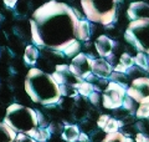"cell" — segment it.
Segmentation results:
<instances>
[{
  "mask_svg": "<svg viewBox=\"0 0 149 142\" xmlns=\"http://www.w3.org/2000/svg\"><path fill=\"white\" fill-rule=\"evenodd\" d=\"M88 135L86 132H81L80 136H78V142H88Z\"/></svg>",
  "mask_w": 149,
  "mask_h": 142,
  "instance_id": "f1b7e54d",
  "label": "cell"
},
{
  "mask_svg": "<svg viewBox=\"0 0 149 142\" xmlns=\"http://www.w3.org/2000/svg\"><path fill=\"white\" fill-rule=\"evenodd\" d=\"M134 64L138 65L139 67H142V69H148L149 66H148V58L146 56V54L144 53H139L136 55V58H134Z\"/></svg>",
  "mask_w": 149,
  "mask_h": 142,
  "instance_id": "ac0fdd59",
  "label": "cell"
},
{
  "mask_svg": "<svg viewBox=\"0 0 149 142\" xmlns=\"http://www.w3.org/2000/svg\"><path fill=\"white\" fill-rule=\"evenodd\" d=\"M120 64L124 65L127 69H130L134 65V59L128 54H122V56H120Z\"/></svg>",
  "mask_w": 149,
  "mask_h": 142,
  "instance_id": "603a6c76",
  "label": "cell"
},
{
  "mask_svg": "<svg viewBox=\"0 0 149 142\" xmlns=\"http://www.w3.org/2000/svg\"><path fill=\"white\" fill-rule=\"evenodd\" d=\"M0 20H1V16H0Z\"/></svg>",
  "mask_w": 149,
  "mask_h": 142,
  "instance_id": "1f68e13d",
  "label": "cell"
},
{
  "mask_svg": "<svg viewBox=\"0 0 149 142\" xmlns=\"http://www.w3.org/2000/svg\"><path fill=\"white\" fill-rule=\"evenodd\" d=\"M77 91L80 95H82V96L88 97L93 91H95V86H93V84L86 81V80H82V81L77 85Z\"/></svg>",
  "mask_w": 149,
  "mask_h": 142,
  "instance_id": "2e32d148",
  "label": "cell"
},
{
  "mask_svg": "<svg viewBox=\"0 0 149 142\" xmlns=\"http://www.w3.org/2000/svg\"><path fill=\"white\" fill-rule=\"evenodd\" d=\"M14 142H36V140H34L32 137H30L29 135L26 134H22V132H19Z\"/></svg>",
  "mask_w": 149,
  "mask_h": 142,
  "instance_id": "cb8c5ba5",
  "label": "cell"
},
{
  "mask_svg": "<svg viewBox=\"0 0 149 142\" xmlns=\"http://www.w3.org/2000/svg\"><path fill=\"white\" fill-rule=\"evenodd\" d=\"M16 3H17V0H4V4H5L8 8H10V9L15 8Z\"/></svg>",
  "mask_w": 149,
  "mask_h": 142,
  "instance_id": "83f0119b",
  "label": "cell"
},
{
  "mask_svg": "<svg viewBox=\"0 0 149 142\" xmlns=\"http://www.w3.org/2000/svg\"><path fill=\"white\" fill-rule=\"evenodd\" d=\"M122 126H123V121H117L116 118H109V121L107 122L103 131L106 134H114V132H117L119 127H122Z\"/></svg>",
  "mask_w": 149,
  "mask_h": 142,
  "instance_id": "e0dca14e",
  "label": "cell"
},
{
  "mask_svg": "<svg viewBox=\"0 0 149 142\" xmlns=\"http://www.w3.org/2000/svg\"><path fill=\"white\" fill-rule=\"evenodd\" d=\"M130 20H149V5L143 1L132 3L127 10Z\"/></svg>",
  "mask_w": 149,
  "mask_h": 142,
  "instance_id": "9c48e42d",
  "label": "cell"
},
{
  "mask_svg": "<svg viewBox=\"0 0 149 142\" xmlns=\"http://www.w3.org/2000/svg\"><path fill=\"white\" fill-rule=\"evenodd\" d=\"M80 131L76 125H66L62 131V138L67 142H76L78 141Z\"/></svg>",
  "mask_w": 149,
  "mask_h": 142,
  "instance_id": "5bb4252c",
  "label": "cell"
},
{
  "mask_svg": "<svg viewBox=\"0 0 149 142\" xmlns=\"http://www.w3.org/2000/svg\"><path fill=\"white\" fill-rule=\"evenodd\" d=\"M51 136V131L49 127H39L37 129V141L39 142H46Z\"/></svg>",
  "mask_w": 149,
  "mask_h": 142,
  "instance_id": "d6986e66",
  "label": "cell"
},
{
  "mask_svg": "<svg viewBox=\"0 0 149 142\" xmlns=\"http://www.w3.org/2000/svg\"><path fill=\"white\" fill-rule=\"evenodd\" d=\"M16 136V131L13 130L5 121L0 122V142H14Z\"/></svg>",
  "mask_w": 149,
  "mask_h": 142,
  "instance_id": "4fadbf2b",
  "label": "cell"
},
{
  "mask_svg": "<svg viewBox=\"0 0 149 142\" xmlns=\"http://www.w3.org/2000/svg\"><path fill=\"white\" fill-rule=\"evenodd\" d=\"M78 51H80V42L76 41L73 42V44H71L66 50L63 51V54L66 56H73L74 54H78Z\"/></svg>",
  "mask_w": 149,
  "mask_h": 142,
  "instance_id": "7402d4cb",
  "label": "cell"
},
{
  "mask_svg": "<svg viewBox=\"0 0 149 142\" xmlns=\"http://www.w3.org/2000/svg\"><path fill=\"white\" fill-rule=\"evenodd\" d=\"M88 98H90L91 103H93V105H97V103L100 102V93L97 91H93L90 96H88Z\"/></svg>",
  "mask_w": 149,
  "mask_h": 142,
  "instance_id": "484cf974",
  "label": "cell"
},
{
  "mask_svg": "<svg viewBox=\"0 0 149 142\" xmlns=\"http://www.w3.org/2000/svg\"><path fill=\"white\" fill-rule=\"evenodd\" d=\"M136 142H148V140L146 138V136L143 134H137L136 136Z\"/></svg>",
  "mask_w": 149,
  "mask_h": 142,
  "instance_id": "f546056e",
  "label": "cell"
},
{
  "mask_svg": "<svg viewBox=\"0 0 149 142\" xmlns=\"http://www.w3.org/2000/svg\"><path fill=\"white\" fill-rule=\"evenodd\" d=\"M95 47L100 56H102V58H109L112 55V51H113L114 42L108 36L101 35L97 37V40L95 42Z\"/></svg>",
  "mask_w": 149,
  "mask_h": 142,
  "instance_id": "30bf717a",
  "label": "cell"
},
{
  "mask_svg": "<svg viewBox=\"0 0 149 142\" xmlns=\"http://www.w3.org/2000/svg\"><path fill=\"white\" fill-rule=\"evenodd\" d=\"M92 65H93V59L86 54L78 53L71 61V65L68 66L71 72L74 74L77 77L81 80H86L90 75L92 74Z\"/></svg>",
  "mask_w": 149,
  "mask_h": 142,
  "instance_id": "52a82bcc",
  "label": "cell"
},
{
  "mask_svg": "<svg viewBox=\"0 0 149 142\" xmlns=\"http://www.w3.org/2000/svg\"><path fill=\"white\" fill-rule=\"evenodd\" d=\"M125 142H133L132 138H125Z\"/></svg>",
  "mask_w": 149,
  "mask_h": 142,
  "instance_id": "4dcf8cb0",
  "label": "cell"
},
{
  "mask_svg": "<svg viewBox=\"0 0 149 142\" xmlns=\"http://www.w3.org/2000/svg\"><path fill=\"white\" fill-rule=\"evenodd\" d=\"M148 142H149V140H148Z\"/></svg>",
  "mask_w": 149,
  "mask_h": 142,
  "instance_id": "836d02e7",
  "label": "cell"
},
{
  "mask_svg": "<svg viewBox=\"0 0 149 142\" xmlns=\"http://www.w3.org/2000/svg\"><path fill=\"white\" fill-rule=\"evenodd\" d=\"M25 91L32 101L47 107L58 103L62 97L60 86L52 75L46 74L36 67H32L26 75Z\"/></svg>",
  "mask_w": 149,
  "mask_h": 142,
  "instance_id": "7a4b0ae2",
  "label": "cell"
},
{
  "mask_svg": "<svg viewBox=\"0 0 149 142\" xmlns=\"http://www.w3.org/2000/svg\"><path fill=\"white\" fill-rule=\"evenodd\" d=\"M136 116L138 118H148L149 117V102L148 103H141V106L137 108Z\"/></svg>",
  "mask_w": 149,
  "mask_h": 142,
  "instance_id": "44dd1931",
  "label": "cell"
},
{
  "mask_svg": "<svg viewBox=\"0 0 149 142\" xmlns=\"http://www.w3.org/2000/svg\"><path fill=\"white\" fill-rule=\"evenodd\" d=\"M102 142H125V137L119 132H114V134H108Z\"/></svg>",
  "mask_w": 149,
  "mask_h": 142,
  "instance_id": "ffe728a7",
  "label": "cell"
},
{
  "mask_svg": "<svg viewBox=\"0 0 149 142\" xmlns=\"http://www.w3.org/2000/svg\"><path fill=\"white\" fill-rule=\"evenodd\" d=\"M148 71H149V67H148Z\"/></svg>",
  "mask_w": 149,
  "mask_h": 142,
  "instance_id": "d6a6232c",
  "label": "cell"
},
{
  "mask_svg": "<svg viewBox=\"0 0 149 142\" xmlns=\"http://www.w3.org/2000/svg\"><path fill=\"white\" fill-rule=\"evenodd\" d=\"M37 58H39V51L35 45H27L24 53V61L27 65H35Z\"/></svg>",
  "mask_w": 149,
  "mask_h": 142,
  "instance_id": "9a60e30c",
  "label": "cell"
},
{
  "mask_svg": "<svg viewBox=\"0 0 149 142\" xmlns=\"http://www.w3.org/2000/svg\"><path fill=\"white\" fill-rule=\"evenodd\" d=\"M109 121V116L108 115H101L98 117V120H97V126L100 127V129L103 130L104 129V126L107 125V122Z\"/></svg>",
  "mask_w": 149,
  "mask_h": 142,
  "instance_id": "d4e9b609",
  "label": "cell"
},
{
  "mask_svg": "<svg viewBox=\"0 0 149 142\" xmlns=\"http://www.w3.org/2000/svg\"><path fill=\"white\" fill-rule=\"evenodd\" d=\"M4 121L13 130L22 134H29L31 130H35L39 126L37 111L30 107H24L19 103H13L6 108V116Z\"/></svg>",
  "mask_w": 149,
  "mask_h": 142,
  "instance_id": "277c9868",
  "label": "cell"
},
{
  "mask_svg": "<svg viewBox=\"0 0 149 142\" xmlns=\"http://www.w3.org/2000/svg\"><path fill=\"white\" fill-rule=\"evenodd\" d=\"M92 72L98 79H107L112 74V66L104 59H95L92 65Z\"/></svg>",
  "mask_w": 149,
  "mask_h": 142,
  "instance_id": "8fae6325",
  "label": "cell"
},
{
  "mask_svg": "<svg viewBox=\"0 0 149 142\" xmlns=\"http://www.w3.org/2000/svg\"><path fill=\"white\" fill-rule=\"evenodd\" d=\"M127 70H128V69L125 67L124 65L120 64V63L114 67V71H117V72H122V74H125V72H127Z\"/></svg>",
  "mask_w": 149,
  "mask_h": 142,
  "instance_id": "4316f807",
  "label": "cell"
},
{
  "mask_svg": "<svg viewBox=\"0 0 149 142\" xmlns=\"http://www.w3.org/2000/svg\"><path fill=\"white\" fill-rule=\"evenodd\" d=\"M127 95L134 101L141 103L149 102V79L138 77L132 82V86L127 90Z\"/></svg>",
  "mask_w": 149,
  "mask_h": 142,
  "instance_id": "ba28073f",
  "label": "cell"
},
{
  "mask_svg": "<svg viewBox=\"0 0 149 142\" xmlns=\"http://www.w3.org/2000/svg\"><path fill=\"white\" fill-rule=\"evenodd\" d=\"M124 39L141 53L149 55V20L130 21L124 32Z\"/></svg>",
  "mask_w": 149,
  "mask_h": 142,
  "instance_id": "5b68a950",
  "label": "cell"
},
{
  "mask_svg": "<svg viewBox=\"0 0 149 142\" xmlns=\"http://www.w3.org/2000/svg\"><path fill=\"white\" fill-rule=\"evenodd\" d=\"M120 1L122 0H81V5L90 21L108 26L116 20L117 6Z\"/></svg>",
  "mask_w": 149,
  "mask_h": 142,
  "instance_id": "3957f363",
  "label": "cell"
},
{
  "mask_svg": "<svg viewBox=\"0 0 149 142\" xmlns=\"http://www.w3.org/2000/svg\"><path fill=\"white\" fill-rule=\"evenodd\" d=\"M91 36V26L90 22L87 20H82L80 19V21L77 24V29H76V37L80 41H87Z\"/></svg>",
  "mask_w": 149,
  "mask_h": 142,
  "instance_id": "7c38bea8",
  "label": "cell"
},
{
  "mask_svg": "<svg viewBox=\"0 0 149 142\" xmlns=\"http://www.w3.org/2000/svg\"><path fill=\"white\" fill-rule=\"evenodd\" d=\"M78 21L80 19L72 8L51 0L37 8L30 19L32 42L63 53L71 44L78 41L76 37Z\"/></svg>",
  "mask_w": 149,
  "mask_h": 142,
  "instance_id": "6da1fadb",
  "label": "cell"
},
{
  "mask_svg": "<svg viewBox=\"0 0 149 142\" xmlns=\"http://www.w3.org/2000/svg\"><path fill=\"white\" fill-rule=\"evenodd\" d=\"M125 87L118 82L112 81L107 85L103 92V106L106 108H119L123 106V100L125 97Z\"/></svg>",
  "mask_w": 149,
  "mask_h": 142,
  "instance_id": "8992f818",
  "label": "cell"
}]
</instances>
